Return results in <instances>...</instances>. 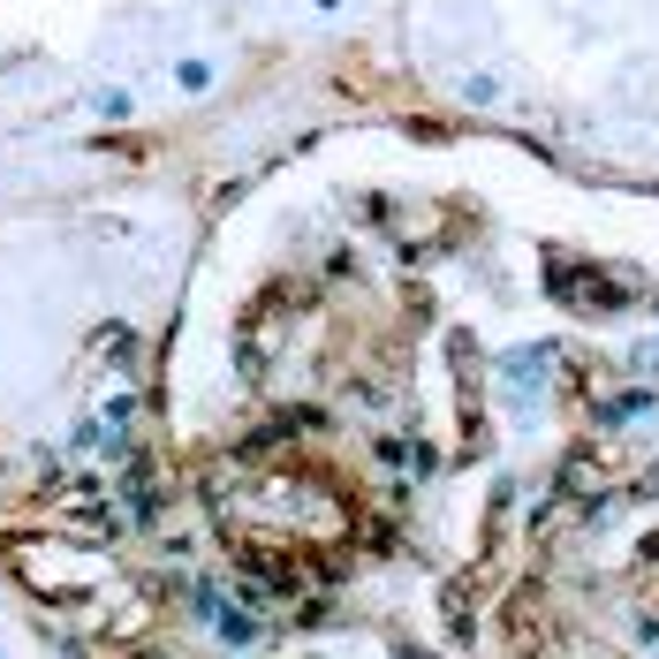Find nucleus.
Wrapping results in <instances>:
<instances>
[{"instance_id":"1","label":"nucleus","mask_w":659,"mask_h":659,"mask_svg":"<svg viewBox=\"0 0 659 659\" xmlns=\"http://www.w3.org/2000/svg\"><path fill=\"white\" fill-rule=\"evenodd\" d=\"M546 281H553V289H561V304H576V312H622V304H630L607 273H591V266H576V258H553V266H546Z\"/></svg>"},{"instance_id":"2","label":"nucleus","mask_w":659,"mask_h":659,"mask_svg":"<svg viewBox=\"0 0 659 659\" xmlns=\"http://www.w3.org/2000/svg\"><path fill=\"white\" fill-rule=\"evenodd\" d=\"M553 364H561V349H508V356H500V379L530 394V387H546V379H553Z\"/></svg>"},{"instance_id":"3","label":"nucleus","mask_w":659,"mask_h":659,"mask_svg":"<svg viewBox=\"0 0 659 659\" xmlns=\"http://www.w3.org/2000/svg\"><path fill=\"white\" fill-rule=\"evenodd\" d=\"M212 84H220V53H182V61H174V91H182V99H205Z\"/></svg>"},{"instance_id":"4","label":"nucleus","mask_w":659,"mask_h":659,"mask_svg":"<svg viewBox=\"0 0 659 659\" xmlns=\"http://www.w3.org/2000/svg\"><path fill=\"white\" fill-rule=\"evenodd\" d=\"M652 402H659L652 387H622V394H599V425H637V417H645Z\"/></svg>"},{"instance_id":"5","label":"nucleus","mask_w":659,"mask_h":659,"mask_svg":"<svg viewBox=\"0 0 659 659\" xmlns=\"http://www.w3.org/2000/svg\"><path fill=\"white\" fill-rule=\"evenodd\" d=\"M91 122H137V91L130 84H99L91 91Z\"/></svg>"},{"instance_id":"6","label":"nucleus","mask_w":659,"mask_h":659,"mask_svg":"<svg viewBox=\"0 0 659 659\" xmlns=\"http://www.w3.org/2000/svg\"><path fill=\"white\" fill-rule=\"evenodd\" d=\"M463 99H471V107H508V76H493V69L463 76Z\"/></svg>"},{"instance_id":"7","label":"nucleus","mask_w":659,"mask_h":659,"mask_svg":"<svg viewBox=\"0 0 659 659\" xmlns=\"http://www.w3.org/2000/svg\"><path fill=\"white\" fill-rule=\"evenodd\" d=\"M130 417H137V394H107V410H99V425H107L114 440L130 432Z\"/></svg>"},{"instance_id":"8","label":"nucleus","mask_w":659,"mask_h":659,"mask_svg":"<svg viewBox=\"0 0 659 659\" xmlns=\"http://www.w3.org/2000/svg\"><path fill=\"white\" fill-rule=\"evenodd\" d=\"M212 622H220V637H228V645H251V637H258V622H251V614H212Z\"/></svg>"},{"instance_id":"9","label":"nucleus","mask_w":659,"mask_h":659,"mask_svg":"<svg viewBox=\"0 0 659 659\" xmlns=\"http://www.w3.org/2000/svg\"><path fill=\"white\" fill-rule=\"evenodd\" d=\"M312 15H341V0H312Z\"/></svg>"}]
</instances>
